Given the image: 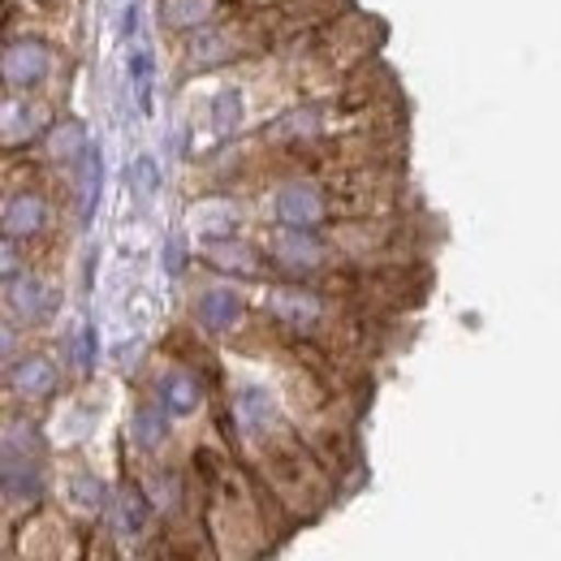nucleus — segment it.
<instances>
[{
	"mask_svg": "<svg viewBox=\"0 0 561 561\" xmlns=\"http://www.w3.org/2000/svg\"><path fill=\"white\" fill-rule=\"evenodd\" d=\"M242 53V31H225V26H211L199 31L186 48V70H216V66H229L233 57Z\"/></svg>",
	"mask_w": 561,
	"mask_h": 561,
	"instance_id": "nucleus-2",
	"label": "nucleus"
},
{
	"mask_svg": "<svg viewBox=\"0 0 561 561\" xmlns=\"http://www.w3.org/2000/svg\"><path fill=\"white\" fill-rule=\"evenodd\" d=\"M216 13H220V0H160V18L178 31L208 26Z\"/></svg>",
	"mask_w": 561,
	"mask_h": 561,
	"instance_id": "nucleus-3",
	"label": "nucleus"
},
{
	"mask_svg": "<svg viewBox=\"0 0 561 561\" xmlns=\"http://www.w3.org/2000/svg\"><path fill=\"white\" fill-rule=\"evenodd\" d=\"M82 147V126H61V135H53V151H78Z\"/></svg>",
	"mask_w": 561,
	"mask_h": 561,
	"instance_id": "nucleus-8",
	"label": "nucleus"
},
{
	"mask_svg": "<svg viewBox=\"0 0 561 561\" xmlns=\"http://www.w3.org/2000/svg\"><path fill=\"white\" fill-rule=\"evenodd\" d=\"M130 73H135V82H139V100L147 104V78H151V53H147V48H135V53H130Z\"/></svg>",
	"mask_w": 561,
	"mask_h": 561,
	"instance_id": "nucleus-6",
	"label": "nucleus"
},
{
	"mask_svg": "<svg viewBox=\"0 0 561 561\" xmlns=\"http://www.w3.org/2000/svg\"><path fill=\"white\" fill-rule=\"evenodd\" d=\"M233 316H238V298H233V289H208V298L199 302V320H204L208 329H225Z\"/></svg>",
	"mask_w": 561,
	"mask_h": 561,
	"instance_id": "nucleus-4",
	"label": "nucleus"
},
{
	"mask_svg": "<svg viewBox=\"0 0 561 561\" xmlns=\"http://www.w3.org/2000/svg\"><path fill=\"white\" fill-rule=\"evenodd\" d=\"M4 216H9V233H31V229L44 225V204L31 199V195H22V199H9Z\"/></svg>",
	"mask_w": 561,
	"mask_h": 561,
	"instance_id": "nucleus-5",
	"label": "nucleus"
},
{
	"mask_svg": "<svg viewBox=\"0 0 561 561\" xmlns=\"http://www.w3.org/2000/svg\"><path fill=\"white\" fill-rule=\"evenodd\" d=\"M18 385H26V389H48V385H53V371H48L39 358H31V367H22V376H18Z\"/></svg>",
	"mask_w": 561,
	"mask_h": 561,
	"instance_id": "nucleus-7",
	"label": "nucleus"
},
{
	"mask_svg": "<svg viewBox=\"0 0 561 561\" xmlns=\"http://www.w3.org/2000/svg\"><path fill=\"white\" fill-rule=\"evenodd\" d=\"M53 70V48L44 39H9L4 44V82L9 91H31Z\"/></svg>",
	"mask_w": 561,
	"mask_h": 561,
	"instance_id": "nucleus-1",
	"label": "nucleus"
}]
</instances>
